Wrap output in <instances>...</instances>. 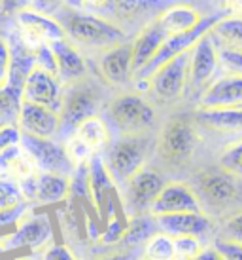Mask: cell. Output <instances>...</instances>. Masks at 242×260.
<instances>
[{
  "label": "cell",
  "mask_w": 242,
  "mask_h": 260,
  "mask_svg": "<svg viewBox=\"0 0 242 260\" xmlns=\"http://www.w3.org/2000/svg\"><path fill=\"white\" fill-rule=\"evenodd\" d=\"M87 169H89V198L100 220H106L108 215L115 209L117 194L112 177L108 175L100 152H95L87 158Z\"/></svg>",
  "instance_id": "cell-16"
},
{
  "label": "cell",
  "mask_w": 242,
  "mask_h": 260,
  "mask_svg": "<svg viewBox=\"0 0 242 260\" xmlns=\"http://www.w3.org/2000/svg\"><path fill=\"white\" fill-rule=\"evenodd\" d=\"M157 17H159V21L163 23L167 32L172 37V35H178V32H184V30L195 27L200 21L203 15L199 14V10L193 4L185 2V0H180V2L171 4L169 8H165Z\"/></svg>",
  "instance_id": "cell-26"
},
{
  "label": "cell",
  "mask_w": 242,
  "mask_h": 260,
  "mask_svg": "<svg viewBox=\"0 0 242 260\" xmlns=\"http://www.w3.org/2000/svg\"><path fill=\"white\" fill-rule=\"evenodd\" d=\"M218 73V46L210 32L199 38V42L189 50V65H187V86L191 93L199 97Z\"/></svg>",
  "instance_id": "cell-13"
},
{
  "label": "cell",
  "mask_w": 242,
  "mask_h": 260,
  "mask_svg": "<svg viewBox=\"0 0 242 260\" xmlns=\"http://www.w3.org/2000/svg\"><path fill=\"white\" fill-rule=\"evenodd\" d=\"M19 202H23L19 184L12 179H0V209L12 207Z\"/></svg>",
  "instance_id": "cell-36"
},
{
  "label": "cell",
  "mask_w": 242,
  "mask_h": 260,
  "mask_svg": "<svg viewBox=\"0 0 242 260\" xmlns=\"http://www.w3.org/2000/svg\"><path fill=\"white\" fill-rule=\"evenodd\" d=\"M157 228L167 236H195L200 238L210 232L212 220L203 211H185V213H171V215H157Z\"/></svg>",
  "instance_id": "cell-21"
},
{
  "label": "cell",
  "mask_w": 242,
  "mask_h": 260,
  "mask_svg": "<svg viewBox=\"0 0 242 260\" xmlns=\"http://www.w3.org/2000/svg\"><path fill=\"white\" fill-rule=\"evenodd\" d=\"M70 137L78 139L87 150L95 154V152H100L108 145L110 133H108L106 122L100 116H91V118H87V120L79 123Z\"/></svg>",
  "instance_id": "cell-27"
},
{
  "label": "cell",
  "mask_w": 242,
  "mask_h": 260,
  "mask_svg": "<svg viewBox=\"0 0 242 260\" xmlns=\"http://www.w3.org/2000/svg\"><path fill=\"white\" fill-rule=\"evenodd\" d=\"M169 37L171 35L167 32L163 23L159 21V17L150 21L133 37V40H131L133 42V78L155 55V51L161 48V44Z\"/></svg>",
  "instance_id": "cell-22"
},
{
  "label": "cell",
  "mask_w": 242,
  "mask_h": 260,
  "mask_svg": "<svg viewBox=\"0 0 242 260\" xmlns=\"http://www.w3.org/2000/svg\"><path fill=\"white\" fill-rule=\"evenodd\" d=\"M223 239L242 243V211L225 220V224H223Z\"/></svg>",
  "instance_id": "cell-39"
},
{
  "label": "cell",
  "mask_w": 242,
  "mask_h": 260,
  "mask_svg": "<svg viewBox=\"0 0 242 260\" xmlns=\"http://www.w3.org/2000/svg\"><path fill=\"white\" fill-rule=\"evenodd\" d=\"M172 247H174V258L185 260L199 253L200 241L195 236H174L172 238Z\"/></svg>",
  "instance_id": "cell-35"
},
{
  "label": "cell",
  "mask_w": 242,
  "mask_h": 260,
  "mask_svg": "<svg viewBox=\"0 0 242 260\" xmlns=\"http://www.w3.org/2000/svg\"><path fill=\"white\" fill-rule=\"evenodd\" d=\"M64 4H66V0H32L30 8H34V10L42 12V14L53 15L57 10H61Z\"/></svg>",
  "instance_id": "cell-43"
},
{
  "label": "cell",
  "mask_w": 242,
  "mask_h": 260,
  "mask_svg": "<svg viewBox=\"0 0 242 260\" xmlns=\"http://www.w3.org/2000/svg\"><path fill=\"white\" fill-rule=\"evenodd\" d=\"M227 14H231V12H229L227 8H223V10L218 12V14H210V15H207V17H200V21L197 23L195 27H191V29L169 37L163 44H161V48L155 51V55H153V57H151L150 61L135 74V78L133 80H148L151 74L155 73L161 65H165L167 61H171L172 57H176V55L184 53V51H189L195 44L199 42L200 37H205L207 32H210L214 25L220 21L223 15H227Z\"/></svg>",
  "instance_id": "cell-7"
},
{
  "label": "cell",
  "mask_w": 242,
  "mask_h": 260,
  "mask_svg": "<svg viewBox=\"0 0 242 260\" xmlns=\"http://www.w3.org/2000/svg\"><path fill=\"white\" fill-rule=\"evenodd\" d=\"M131 40L97 53V74L108 86L121 87L133 82V42Z\"/></svg>",
  "instance_id": "cell-15"
},
{
  "label": "cell",
  "mask_w": 242,
  "mask_h": 260,
  "mask_svg": "<svg viewBox=\"0 0 242 260\" xmlns=\"http://www.w3.org/2000/svg\"><path fill=\"white\" fill-rule=\"evenodd\" d=\"M40 260H76L74 253L66 245H48L44 249V254Z\"/></svg>",
  "instance_id": "cell-40"
},
{
  "label": "cell",
  "mask_w": 242,
  "mask_h": 260,
  "mask_svg": "<svg viewBox=\"0 0 242 260\" xmlns=\"http://www.w3.org/2000/svg\"><path fill=\"white\" fill-rule=\"evenodd\" d=\"M17 127L21 133H27V135L55 139L59 131V112L46 109L42 105L21 101Z\"/></svg>",
  "instance_id": "cell-20"
},
{
  "label": "cell",
  "mask_w": 242,
  "mask_h": 260,
  "mask_svg": "<svg viewBox=\"0 0 242 260\" xmlns=\"http://www.w3.org/2000/svg\"><path fill=\"white\" fill-rule=\"evenodd\" d=\"M187 65H189V51L172 57L146 80V89L163 103L180 99L185 93L187 86Z\"/></svg>",
  "instance_id": "cell-11"
},
{
  "label": "cell",
  "mask_w": 242,
  "mask_h": 260,
  "mask_svg": "<svg viewBox=\"0 0 242 260\" xmlns=\"http://www.w3.org/2000/svg\"><path fill=\"white\" fill-rule=\"evenodd\" d=\"M12 21L15 23L21 38L32 50L38 46L55 42L59 38H64L63 27L59 25L57 19L50 14L38 12L34 8H27V10L17 12L15 15H12Z\"/></svg>",
  "instance_id": "cell-14"
},
{
  "label": "cell",
  "mask_w": 242,
  "mask_h": 260,
  "mask_svg": "<svg viewBox=\"0 0 242 260\" xmlns=\"http://www.w3.org/2000/svg\"><path fill=\"white\" fill-rule=\"evenodd\" d=\"M159 232L155 222V217L150 213H144V215H133L127 220L125 226V234L121 238L119 243H123L125 247H140L144 245L148 239Z\"/></svg>",
  "instance_id": "cell-28"
},
{
  "label": "cell",
  "mask_w": 242,
  "mask_h": 260,
  "mask_svg": "<svg viewBox=\"0 0 242 260\" xmlns=\"http://www.w3.org/2000/svg\"><path fill=\"white\" fill-rule=\"evenodd\" d=\"M225 8H229L231 14L242 12V0H225Z\"/></svg>",
  "instance_id": "cell-47"
},
{
  "label": "cell",
  "mask_w": 242,
  "mask_h": 260,
  "mask_svg": "<svg viewBox=\"0 0 242 260\" xmlns=\"http://www.w3.org/2000/svg\"><path fill=\"white\" fill-rule=\"evenodd\" d=\"M32 0H0V19L2 17H12L21 10L30 8Z\"/></svg>",
  "instance_id": "cell-42"
},
{
  "label": "cell",
  "mask_w": 242,
  "mask_h": 260,
  "mask_svg": "<svg viewBox=\"0 0 242 260\" xmlns=\"http://www.w3.org/2000/svg\"><path fill=\"white\" fill-rule=\"evenodd\" d=\"M185 211H203L195 190L185 182H165L150 207V215H171Z\"/></svg>",
  "instance_id": "cell-19"
},
{
  "label": "cell",
  "mask_w": 242,
  "mask_h": 260,
  "mask_svg": "<svg viewBox=\"0 0 242 260\" xmlns=\"http://www.w3.org/2000/svg\"><path fill=\"white\" fill-rule=\"evenodd\" d=\"M8 65H10V50L4 35L0 32V86L6 82L8 76Z\"/></svg>",
  "instance_id": "cell-44"
},
{
  "label": "cell",
  "mask_w": 242,
  "mask_h": 260,
  "mask_svg": "<svg viewBox=\"0 0 242 260\" xmlns=\"http://www.w3.org/2000/svg\"><path fill=\"white\" fill-rule=\"evenodd\" d=\"M214 42L242 51V15L227 14L216 23L210 30Z\"/></svg>",
  "instance_id": "cell-29"
},
{
  "label": "cell",
  "mask_w": 242,
  "mask_h": 260,
  "mask_svg": "<svg viewBox=\"0 0 242 260\" xmlns=\"http://www.w3.org/2000/svg\"><path fill=\"white\" fill-rule=\"evenodd\" d=\"M165 177L157 173L155 169L142 167L138 169L125 184H123V203L125 213L129 217L133 215H144L150 213L153 200L157 198L159 190L165 186Z\"/></svg>",
  "instance_id": "cell-12"
},
{
  "label": "cell",
  "mask_w": 242,
  "mask_h": 260,
  "mask_svg": "<svg viewBox=\"0 0 242 260\" xmlns=\"http://www.w3.org/2000/svg\"><path fill=\"white\" fill-rule=\"evenodd\" d=\"M199 107H242V76L225 74L218 80H212L199 95Z\"/></svg>",
  "instance_id": "cell-23"
},
{
  "label": "cell",
  "mask_w": 242,
  "mask_h": 260,
  "mask_svg": "<svg viewBox=\"0 0 242 260\" xmlns=\"http://www.w3.org/2000/svg\"><path fill=\"white\" fill-rule=\"evenodd\" d=\"M19 145L25 148V152L34 161L38 171H46V173H57L70 177L74 171V159L66 150L64 143L57 139L50 137H34V135H27L21 133L19 135Z\"/></svg>",
  "instance_id": "cell-8"
},
{
  "label": "cell",
  "mask_w": 242,
  "mask_h": 260,
  "mask_svg": "<svg viewBox=\"0 0 242 260\" xmlns=\"http://www.w3.org/2000/svg\"><path fill=\"white\" fill-rule=\"evenodd\" d=\"M216 46H218V69L231 76H242V51L220 44Z\"/></svg>",
  "instance_id": "cell-32"
},
{
  "label": "cell",
  "mask_w": 242,
  "mask_h": 260,
  "mask_svg": "<svg viewBox=\"0 0 242 260\" xmlns=\"http://www.w3.org/2000/svg\"><path fill=\"white\" fill-rule=\"evenodd\" d=\"M104 222H106V228H104L102 234L99 236V241L102 245H115V243H119L121 238H123V234H125L127 220H123V218L117 215V211L114 209L108 215V218Z\"/></svg>",
  "instance_id": "cell-33"
},
{
  "label": "cell",
  "mask_w": 242,
  "mask_h": 260,
  "mask_svg": "<svg viewBox=\"0 0 242 260\" xmlns=\"http://www.w3.org/2000/svg\"><path fill=\"white\" fill-rule=\"evenodd\" d=\"M104 122L121 135H146L155 123V110L140 93H121L106 105Z\"/></svg>",
  "instance_id": "cell-3"
},
{
  "label": "cell",
  "mask_w": 242,
  "mask_h": 260,
  "mask_svg": "<svg viewBox=\"0 0 242 260\" xmlns=\"http://www.w3.org/2000/svg\"><path fill=\"white\" fill-rule=\"evenodd\" d=\"M104 148L106 152L100 156L108 175L115 186H123L146 164L150 154V139L146 135H121Z\"/></svg>",
  "instance_id": "cell-4"
},
{
  "label": "cell",
  "mask_w": 242,
  "mask_h": 260,
  "mask_svg": "<svg viewBox=\"0 0 242 260\" xmlns=\"http://www.w3.org/2000/svg\"><path fill=\"white\" fill-rule=\"evenodd\" d=\"M50 50L55 63V76L61 82V86H68L89 76V63L84 51H79L74 44L68 42L66 37L51 42Z\"/></svg>",
  "instance_id": "cell-18"
},
{
  "label": "cell",
  "mask_w": 242,
  "mask_h": 260,
  "mask_svg": "<svg viewBox=\"0 0 242 260\" xmlns=\"http://www.w3.org/2000/svg\"><path fill=\"white\" fill-rule=\"evenodd\" d=\"M97 260H138V253L135 251H123V253H114L106 254V256H100Z\"/></svg>",
  "instance_id": "cell-46"
},
{
  "label": "cell",
  "mask_w": 242,
  "mask_h": 260,
  "mask_svg": "<svg viewBox=\"0 0 242 260\" xmlns=\"http://www.w3.org/2000/svg\"><path fill=\"white\" fill-rule=\"evenodd\" d=\"M70 196V181L68 177L57 173H36L34 200L32 205H55L64 202Z\"/></svg>",
  "instance_id": "cell-25"
},
{
  "label": "cell",
  "mask_w": 242,
  "mask_h": 260,
  "mask_svg": "<svg viewBox=\"0 0 242 260\" xmlns=\"http://www.w3.org/2000/svg\"><path fill=\"white\" fill-rule=\"evenodd\" d=\"M197 145L199 133L195 127V120H189L187 116H174L159 131L155 150L167 166L180 167L193 158Z\"/></svg>",
  "instance_id": "cell-5"
},
{
  "label": "cell",
  "mask_w": 242,
  "mask_h": 260,
  "mask_svg": "<svg viewBox=\"0 0 242 260\" xmlns=\"http://www.w3.org/2000/svg\"><path fill=\"white\" fill-rule=\"evenodd\" d=\"M220 167L227 173L242 179V139L227 146L220 156Z\"/></svg>",
  "instance_id": "cell-34"
},
{
  "label": "cell",
  "mask_w": 242,
  "mask_h": 260,
  "mask_svg": "<svg viewBox=\"0 0 242 260\" xmlns=\"http://www.w3.org/2000/svg\"><path fill=\"white\" fill-rule=\"evenodd\" d=\"M53 17L63 27L66 40L74 44L79 51L100 53L108 48L131 40L119 27L93 12L63 6L53 14Z\"/></svg>",
  "instance_id": "cell-1"
},
{
  "label": "cell",
  "mask_w": 242,
  "mask_h": 260,
  "mask_svg": "<svg viewBox=\"0 0 242 260\" xmlns=\"http://www.w3.org/2000/svg\"><path fill=\"white\" fill-rule=\"evenodd\" d=\"M214 249L221 254L223 260H242V243L221 238L214 243Z\"/></svg>",
  "instance_id": "cell-38"
},
{
  "label": "cell",
  "mask_w": 242,
  "mask_h": 260,
  "mask_svg": "<svg viewBox=\"0 0 242 260\" xmlns=\"http://www.w3.org/2000/svg\"><path fill=\"white\" fill-rule=\"evenodd\" d=\"M193 120L197 125L216 133H242V107H199Z\"/></svg>",
  "instance_id": "cell-24"
},
{
  "label": "cell",
  "mask_w": 242,
  "mask_h": 260,
  "mask_svg": "<svg viewBox=\"0 0 242 260\" xmlns=\"http://www.w3.org/2000/svg\"><path fill=\"white\" fill-rule=\"evenodd\" d=\"M142 260H148V258H142Z\"/></svg>",
  "instance_id": "cell-48"
},
{
  "label": "cell",
  "mask_w": 242,
  "mask_h": 260,
  "mask_svg": "<svg viewBox=\"0 0 242 260\" xmlns=\"http://www.w3.org/2000/svg\"><path fill=\"white\" fill-rule=\"evenodd\" d=\"M100 109H102V97L89 76L63 86L61 109H59V131L55 139L64 143L84 120L99 116Z\"/></svg>",
  "instance_id": "cell-2"
},
{
  "label": "cell",
  "mask_w": 242,
  "mask_h": 260,
  "mask_svg": "<svg viewBox=\"0 0 242 260\" xmlns=\"http://www.w3.org/2000/svg\"><path fill=\"white\" fill-rule=\"evenodd\" d=\"M174 2L180 0H104V4L93 14L102 15L115 27H119L129 38H133Z\"/></svg>",
  "instance_id": "cell-6"
},
{
  "label": "cell",
  "mask_w": 242,
  "mask_h": 260,
  "mask_svg": "<svg viewBox=\"0 0 242 260\" xmlns=\"http://www.w3.org/2000/svg\"><path fill=\"white\" fill-rule=\"evenodd\" d=\"M29 211H30V203L25 202V200L12 205V207L0 209V230H2V228H8V226H15Z\"/></svg>",
  "instance_id": "cell-37"
},
{
  "label": "cell",
  "mask_w": 242,
  "mask_h": 260,
  "mask_svg": "<svg viewBox=\"0 0 242 260\" xmlns=\"http://www.w3.org/2000/svg\"><path fill=\"white\" fill-rule=\"evenodd\" d=\"M61 97H63V86L57 80V76L42 67L36 65L25 78L21 89L23 101L42 105L46 109H51L59 112L61 109Z\"/></svg>",
  "instance_id": "cell-17"
},
{
  "label": "cell",
  "mask_w": 242,
  "mask_h": 260,
  "mask_svg": "<svg viewBox=\"0 0 242 260\" xmlns=\"http://www.w3.org/2000/svg\"><path fill=\"white\" fill-rule=\"evenodd\" d=\"M21 101V91L6 84L0 86V125H17Z\"/></svg>",
  "instance_id": "cell-30"
},
{
  "label": "cell",
  "mask_w": 242,
  "mask_h": 260,
  "mask_svg": "<svg viewBox=\"0 0 242 260\" xmlns=\"http://www.w3.org/2000/svg\"><path fill=\"white\" fill-rule=\"evenodd\" d=\"M235 175L227 173L223 169H208L197 177L195 181V194L199 198L200 207L207 203L214 209H225L240 198V184Z\"/></svg>",
  "instance_id": "cell-10"
},
{
  "label": "cell",
  "mask_w": 242,
  "mask_h": 260,
  "mask_svg": "<svg viewBox=\"0 0 242 260\" xmlns=\"http://www.w3.org/2000/svg\"><path fill=\"white\" fill-rule=\"evenodd\" d=\"M185 260H223V258H221V254L212 247V249H200L195 256H191V258H185Z\"/></svg>",
  "instance_id": "cell-45"
},
{
  "label": "cell",
  "mask_w": 242,
  "mask_h": 260,
  "mask_svg": "<svg viewBox=\"0 0 242 260\" xmlns=\"http://www.w3.org/2000/svg\"><path fill=\"white\" fill-rule=\"evenodd\" d=\"M144 258L148 260H176L174 258V247L172 238L163 232H155L146 243H144Z\"/></svg>",
  "instance_id": "cell-31"
},
{
  "label": "cell",
  "mask_w": 242,
  "mask_h": 260,
  "mask_svg": "<svg viewBox=\"0 0 242 260\" xmlns=\"http://www.w3.org/2000/svg\"><path fill=\"white\" fill-rule=\"evenodd\" d=\"M53 239V226L46 213H32L15 224L12 234L0 236V251H15V249H30L42 251L44 247L51 245Z\"/></svg>",
  "instance_id": "cell-9"
},
{
  "label": "cell",
  "mask_w": 242,
  "mask_h": 260,
  "mask_svg": "<svg viewBox=\"0 0 242 260\" xmlns=\"http://www.w3.org/2000/svg\"><path fill=\"white\" fill-rule=\"evenodd\" d=\"M21 131L17 125H0V152L19 143Z\"/></svg>",
  "instance_id": "cell-41"
}]
</instances>
